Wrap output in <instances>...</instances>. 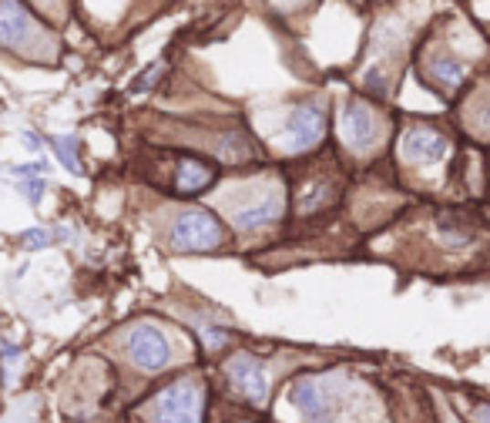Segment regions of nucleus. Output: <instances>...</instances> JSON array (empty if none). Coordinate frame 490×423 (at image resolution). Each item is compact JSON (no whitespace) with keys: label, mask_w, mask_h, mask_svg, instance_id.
<instances>
[{"label":"nucleus","mask_w":490,"mask_h":423,"mask_svg":"<svg viewBox=\"0 0 490 423\" xmlns=\"http://www.w3.org/2000/svg\"><path fill=\"white\" fill-rule=\"evenodd\" d=\"M148 423H202L205 417V386L195 376H178L151 397L145 407Z\"/></svg>","instance_id":"f257e3e1"},{"label":"nucleus","mask_w":490,"mask_h":423,"mask_svg":"<svg viewBox=\"0 0 490 423\" xmlns=\"http://www.w3.org/2000/svg\"><path fill=\"white\" fill-rule=\"evenodd\" d=\"M343 386L333 376H299L292 383L289 400L306 423H339L343 417Z\"/></svg>","instance_id":"f03ea898"},{"label":"nucleus","mask_w":490,"mask_h":423,"mask_svg":"<svg viewBox=\"0 0 490 423\" xmlns=\"http://www.w3.org/2000/svg\"><path fill=\"white\" fill-rule=\"evenodd\" d=\"M168 242L178 252H215L225 246V232L222 222L205 208H188L172 222L168 228Z\"/></svg>","instance_id":"7ed1b4c3"},{"label":"nucleus","mask_w":490,"mask_h":423,"mask_svg":"<svg viewBox=\"0 0 490 423\" xmlns=\"http://www.w3.org/2000/svg\"><path fill=\"white\" fill-rule=\"evenodd\" d=\"M51 48L47 31L34 21L31 11L21 0H0V48L11 51H34V48Z\"/></svg>","instance_id":"20e7f679"},{"label":"nucleus","mask_w":490,"mask_h":423,"mask_svg":"<svg viewBox=\"0 0 490 423\" xmlns=\"http://www.w3.org/2000/svg\"><path fill=\"white\" fill-rule=\"evenodd\" d=\"M125 353L131 356V363H135L138 370L155 373V370H165L172 346H168L165 333L158 330L155 323H138L125 336Z\"/></svg>","instance_id":"39448f33"},{"label":"nucleus","mask_w":490,"mask_h":423,"mask_svg":"<svg viewBox=\"0 0 490 423\" xmlns=\"http://www.w3.org/2000/svg\"><path fill=\"white\" fill-rule=\"evenodd\" d=\"M326 134V111L323 104L306 101L299 108H292V114L286 118V128H282V145L289 152H309L323 142Z\"/></svg>","instance_id":"423d86ee"},{"label":"nucleus","mask_w":490,"mask_h":423,"mask_svg":"<svg viewBox=\"0 0 490 423\" xmlns=\"http://www.w3.org/2000/svg\"><path fill=\"white\" fill-rule=\"evenodd\" d=\"M447 152H450V142L437 128H430V124H413L400 138V155H403V162H410V165L417 168L440 165L447 158Z\"/></svg>","instance_id":"0eeeda50"},{"label":"nucleus","mask_w":490,"mask_h":423,"mask_svg":"<svg viewBox=\"0 0 490 423\" xmlns=\"http://www.w3.org/2000/svg\"><path fill=\"white\" fill-rule=\"evenodd\" d=\"M225 380L242 400L249 403H266L269 397V380H266V366L262 360L249 356V353H235L229 363H225Z\"/></svg>","instance_id":"6e6552de"},{"label":"nucleus","mask_w":490,"mask_h":423,"mask_svg":"<svg viewBox=\"0 0 490 423\" xmlns=\"http://www.w3.org/2000/svg\"><path fill=\"white\" fill-rule=\"evenodd\" d=\"M229 216H232V226L242 228V232L272 226V222L282 216V192L279 188H259V192H252L245 202L232 206Z\"/></svg>","instance_id":"1a4fd4ad"},{"label":"nucleus","mask_w":490,"mask_h":423,"mask_svg":"<svg viewBox=\"0 0 490 423\" xmlns=\"http://www.w3.org/2000/svg\"><path fill=\"white\" fill-rule=\"evenodd\" d=\"M380 132H383V124H380V114H376L373 104L360 101V98H353V101L346 104L343 138H346V145L353 148V152H370V148L376 145Z\"/></svg>","instance_id":"9d476101"},{"label":"nucleus","mask_w":490,"mask_h":423,"mask_svg":"<svg viewBox=\"0 0 490 423\" xmlns=\"http://www.w3.org/2000/svg\"><path fill=\"white\" fill-rule=\"evenodd\" d=\"M215 182V168H209L199 158H182L175 172V188L182 196H199L205 188H212Z\"/></svg>","instance_id":"9b49d317"},{"label":"nucleus","mask_w":490,"mask_h":423,"mask_svg":"<svg viewBox=\"0 0 490 423\" xmlns=\"http://www.w3.org/2000/svg\"><path fill=\"white\" fill-rule=\"evenodd\" d=\"M427 74L430 81L443 88V91H457L460 84H464V64L457 58H450V54H433L427 61Z\"/></svg>","instance_id":"f8f14e48"},{"label":"nucleus","mask_w":490,"mask_h":423,"mask_svg":"<svg viewBox=\"0 0 490 423\" xmlns=\"http://www.w3.org/2000/svg\"><path fill=\"white\" fill-rule=\"evenodd\" d=\"M219 155L225 158V162H245V158L252 155V145L249 138L242 132H229L219 138Z\"/></svg>","instance_id":"ddd939ff"},{"label":"nucleus","mask_w":490,"mask_h":423,"mask_svg":"<svg viewBox=\"0 0 490 423\" xmlns=\"http://www.w3.org/2000/svg\"><path fill=\"white\" fill-rule=\"evenodd\" d=\"M51 145H54V155L61 158V165L68 168V172H78V158H74L78 138H74V134H61V138H51Z\"/></svg>","instance_id":"4468645a"},{"label":"nucleus","mask_w":490,"mask_h":423,"mask_svg":"<svg viewBox=\"0 0 490 423\" xmlns=\"http://www.w3.org/2000/svg\"><path fill=\"white\" fill-rule=\"evenodd\" d=\"M17 185H21L24 196L31 198V206H37V202H41V196H44V178L41 175L24 178V182H17Z\"/></svg>","instance_id":"2eb2a0df"},{"label":"nucleus","mask_w":490,"mask_h":423,"mask_svg":"<svg viewBox=\"0 0 490 423\" xmlns=\"http://www.w3.org/2000/svg\"><path fill=\"white\" fill-rule=\"evenodd\" d=\"M54 242V232H47V228H31V232H24V246L27 249H44Z\"/></svg>","instance_id":"dca6fc26"},{"label":"nucleus","mask_w":490,"mask_h":423,"mask_svg":"<svg viewBox=\"0 0 490 423\" xmlns=\"http://www.w3.org/2000/svg\"><path fill=\"white\" fill-rule=\"evenodd\" d=\"M474 128H477L480 134H490V101L474 114Z\"/></svg>","instance_id":"f3484780"},{"label":"nucleus","mask_w":490,"mask_h":423,"mask_svg":"<svg viewBox=\"0 0 490 423\" xmlns=\"http://www.w3.org/2000/svg\"><path fill=\"white\" fill-rule=\"evenodd\" d=\"M24 142H27V148H31V152H37V148H41V138H37V134H31V132H24Z\"/></svg>","instance_id":"a211bd4d"},{"label":"nucleus","mask_w":490,"mask_h":423,"mask_svg":"<svg viewBox=\"0 0 490 423\" xmlns=\"http://www.w3.org/2000/svg\"><path fill=\"white\" fill-rule=\"evenodd\" d=\"M474 423H490V410H474Z\"/></svg>","instance_id":"6ab92c4d"}]
</instances>
